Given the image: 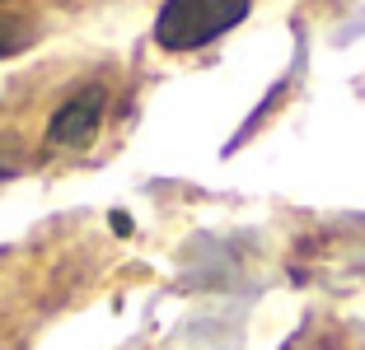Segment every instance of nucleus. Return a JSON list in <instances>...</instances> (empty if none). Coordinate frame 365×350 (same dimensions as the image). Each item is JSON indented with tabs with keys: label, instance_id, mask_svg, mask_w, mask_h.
Wrapping results in <instances>:
<instances>
[{
	"label": "nucleus",
	"instance_id": "f257e3e1",
	"mask_svg": "<svg viewBox=\"0 0 365 350\" xmlns=\"http://www.w3.org/2000/svg\"><path fill=\"white\" fill-rule=\"evenodd\" d=\"M253 0H164L155 14V43L164 52H202L248 19Z\"/></svg>",
	"mask_w": 365,
	"mask_h": 350
},
{
	"label": "nucleus",
	"instance_id": "f03ea898",
	"mask_svg": "<svg viewBox=\"0 0 365 350\" xmlns=\"http://www.w3.org/2000/svg\"><path fill=\"white\" fill-rule=\"evenodd\" d=\"M108 112V89L103 85H85L80 94H71L52 117H47V145L52 149H85L98 136Z\"/></svg>",
	"mask_w": 365,
	"mask_h": 350
},
{
	"label": "nucleus",
	"instance_id": "7ed1b4c3",
	"mask_svg": "<svg viewBox=\"0 0 365 350\" xmlns=\"http://www.w3.org/2000/svg\"><path fill=\"white\" fill-rule=\"evenodd\" d=\"M33 43V28L24 19H10V14H0V56H14Z\"/></svg>",
	"mask_w": 365,
	"mask_h": 350
},
{
	"label": "nucleus",
	"instance_id": "20e7f679",
	"mask_svg": "<svg viewBox=\"0 0 365 350\" xmlns=\"http://www.w3.org/2000/svg\"><path fill=\"white\" fill-rule=\"evenodd\" d=\"M14 173H19V164H14L10 154H5V149H0V182H5V178H14Z\"/></svg>",
	"mask_w": 365,
	"mask_h": 350
},
{
	"label": "nucleus",
	"instance_id": "39448f33",
	"mask_svg": "<svg viewBox=\"0 0 365 350\" xmlns=\"http://www.w3.org/2000/svg\"><path fill=\"white\" fill-rule=\"evenodd\" d=\"M0 5H5V0H0Z\"/></svg>",
	"mask_w": 365,
	"mask_h": 350
}]
</instances>
